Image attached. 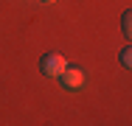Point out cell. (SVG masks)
<instances>
[{
    "instance_id": "cell-2",
    "label": "cell",
    "mask_w": 132,
    "mask_h": 126,
    "mask_svg": "<svg viewBox=\"0 0 132 126\" xmlns=\"http://www.w3.org/2000/svg\"><path fill=\"white\" fill-rule=\"evenodd\" d=\"M59 78H62V84H65L68 90H79L81 84H84V73H81L79 67H70V65L65 67V73L59 76Z\"/></svg>"
},
{
    "instance_id": "cell-4",
    "label": "cell",
    "mask_w": 132,
    "mask_h": 126,
    "mask_svg": "<svg viewBox=\"0 0 132 126\" xmlns=\"http://www.w3.org/2000/svg\"><path fill=\"white\" fill-rule=\"evenodd\" d=\"M118 56H121V65H124L127 70H132V45H127V48L118 53Z\"/></svg>"
},
{
    "instance_id": "cell-3",
    "label": "cell",
    "mask_w": 132,
    "mask_h": 126,
    "mask_svg": "<svg viewBox=\"0 0 132 126\" xmlns=\"http://www.w3.org/2000/svg\"><path fill=\"white\" fill-rule=\"evenodd\" d=\"M121 31H124V37L132 42V8H127L124 17H121Z\"/></svg>"
},
{
    "instance_id": "cell-5",
    "label": "cell",
    "mask_w": 132,
    "mask_h": 126,
    "mask_svg": "<svg viewBox=\"0 0 132 126\" xmlns=\"http://www.w3.org/2000/svg\"><path fill=\"white\" fill-rule=\"evenodd\" d=\"M42 3H56V0H42Z\"/></svg>"
},
{
    "instance_id": "cell-1",
    "label": "cell",
    "mask_w": 132,
    "mask_h": 126,
    "mask_svg": "<svg viewBox=\"0 0 132 126\" xmlns=\"http://www.w3.org/2000/svg\"><path fill=\"white\" fill-rule=\"evenodd\" d=\"M65 67H68V59H65L62 53H45V56L39 59V70H42V76L59 78V76L65 73Z\"/></svg>"
}]
</instances>
